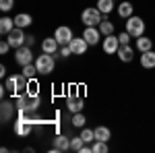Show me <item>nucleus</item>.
<instances>
[{"mask_svg":"<svg viewBox=\"0 0 155 153\" xmlns=\"http://www.w3.org/2000/svg\"><path fill=\"white\" fill-rule=\"evenodd\" d=\"M83 37L87 39V44H89V46H95L97 42L101 39V31H99V27H85Z\"/></svg>","mask_w":155,"mask_h":153,"instance_id":"9b49d317","label":"nucleus"},{"mask_svg":"<svg viewBox=\"0 0 155 153\" xmlns=\"http://www.w3.org/2000/svg\"><path fill=\"white\" fill-rule=\"evenodd\" d=\"M27 83H29V79L21 72V75H12V77H8L6 83H4V87L12 93V97H19V95L27 93Z\"/></svg>","mask_w":155,"mask_h":153,"instance_id":"f257e3e1","label":"nucleus"},{"mask_svg":"<svg viewBox=\"0 0 155 153\" xmlns=\"http://www.w3.org/2000/svg\"><path fill=\"white\" fill-rule=\"evenodd\" d=\"M33 42H35V37H33V35H29L27 39H25V46H33Z\"/></svg>","mask_w":155,"mask_h":153,"instance_id":"f704fd0d","label":"nucleus"},{"mask_svg":"<svg viewBox=\"0 0 155 153\" xmlns=\"http://www.w3.org/2000/svg\"><path fill=\"white\" fill-rule=\"evenodd\" d=\"M15 62H17V64H21V66L31 64V62H33V52H31V46L17 48V50H15Z\"/></svg>","mask_w":155,"mask_h":153,"instance_id":"39448f33","label":"nucleus"},{"mask_svg":"<svg viewBox=\"0 0 155 153\" xmlns=\"http://www.w3.org/2000/svg\"><path fill=\"white\" fill-rule=\"evenodd\" d=\"M66 108L71 110L72 114L83 112V99H81V97H77V95H71V97H68V101H66Z\"/></svg>","mask_w":155,"mask_h":153,"instance_id":"6ab92c4d","label":"nucleus"},{"mask_svg":"<svg viewBox=\"0 0 155 153\" xmlns=\"http://www.w3.org/2000/svg\"><path fill=\"white\" fill-rule=\"evenodd\" d=\"M11 44H8V39H2L0 42V54H8V50H11Z\"/></svg>","mask_w":155,"mask_h":153,"instance_id":"473e14b6","label":"nucleus"},{"mask_svg":"<svg viewBox=\"0 0 155 153\" xmlns=\"http://www.w3.org/2000/svg\"><path fill=\"white\" fill-rule=\"evenodd\" d=\"M31 23H33V17H31V15H27V12H19V15L15 17V27L25 29V27H29Z\"/></svg>","mask_w":155,"mask_h":153,"instance_id":"a211bd4d","label":"nucleus"},{"mask_svg":"<svg viewBox=\"0 0 155 153\" xmlns=\"http://www.w3.org/2000/svg\"><path fill=\"white\" fill-rule=\"evenodd\" d=\"M68 46H71V50H72V56H83L85 52H87V48H89V44H87V39L81 35V37H72Z\"/></svg>","mask_w":155,"mask_h":153,"instance_id":"0eeeda50","label":"nucleus"},{"mask_svg":"<svg viewBox=\"0 0 155 153\" xmlns=\"http://www.w3.org/2000/svg\"><path fill=\"white\" fill-rule=\"evenodd\" d=\"M83 147H85V141H83V137H81V135H79V137H74V139H71V149H72V151L81 153V151H83Z\"/></svg>","mask_w":155,"mask_h":153,"instance_id":"a878e982","label":"nucleus"},{"mask_svg":"<svg viewBox=\"0 0 155 153\" xmlns=\"http://www.w3.org/2000/svg\"><path fill=\"white\" fill-rule=\"evenodd\" d=\"M17 106H12L11 101H2V122H8V118L12 116V110Z\"/></svg>","mask_w":155,"mask_h":153,"instance_id":"393cba45","label":"nucleus"},{"mask_svg":"<svg viewBox=\"0 0 155 153\" xmlns=\"http://www.w3.org/2000/svg\"><path fill=\"white\" fill-rule=\"evenodd\" d=\"M68 149H71V139H68V137H64V135H58V137H54V147L50 149L52 153L68 151Z\"/></svg>","mask_w":155,"mask_h":153,"instance_id":"9d476101","label":"nucleus"},{"mask_svg":"<svg viewBox=\"0 0 155 153\" xmlns=\"http://www.w3.org/2000/svg\"><path fill=\"white\" fill-rule=\"evenodd\" d=\"M58 39L52 35V37H46L44 42H41V52H46V54H56L58 52Z\"/></svg>","mask_w":155,"mask_h":153,"instance_id":"ddd939ff","label":"nucleus"},{"mask_svg":"<svg viewBox=\"0 0 155 153\" xmlns=\"http://www.w3.org/2000/svg\"><path fill=\"white\" fill-rule=\"evenodd\" d=\"M12 6H15V0H0V8L6 12V11H11Z\"/></svg>","mask_w":155,"mask_h":153,"instance_id":"7c9ffc66","label":"nucleus"},{"mask_svg":"<svg viewBox=\"0 0 155 153\" xmlns=\"http://www.w3.org/2000/svg\"><path fill=\"white\" fill-rule=\"evenodd\" d=\"M118 17H122V19H128V17H132V11H134V6H132V2H128V0H124V2H120L118 4Z\"/></svg>","mask_w":155,"mask_h":153,"instance_id":"2eb2a0df","label":"nucleus"},{"mask_svg":"<svg viewBox=\"0 0 155 153\" xmlns=\"http://www.w3.org/2000/svg\"><path fill=\"white\" fill-rule=\"evenodd\" d=\"M97 27H99V31H101V35H104V37L114 33V23H112V21H107V19H104Z\"/></svg>","mask_w":155,"mask_h":153,"instance_id":"5701e85b","label":"nucleus"},{"mask_svg":"<svg viewBox=\"0 0 155 153\" xmlns=\"http://www.w3.org/2000/svg\"><path fill=\"white\" fill-rule=\"evenodd\" d=\"M120 39H118V35H106L104 37V52L106 54H118V50H120Z\"/></svg>","mask_w":155,"mask_h":153,"instance_id":"6e6552de","label":"nucleus"},{"mask_svg":"<svg viewBox=\"0 0 155 153\" xmlns=\"http://www.w3.org/2000/svg\"><path fill=\"white\" fill-rule=\"evenodd\" d=\"M54 37L58 39L60 46H68V44H71V39L74 35H72V29H71V27H64V25H62V27H58V29L54 31Z\"/></svg>","mask_w":155,"mask_h":153,"instance_id":"1a4fd4ad","label":"nucleus"},{"mask_svg":"<svg viewBox=\"0 0 155 153\" xmlns=\"http://www.w3.org/2000/svg\"><path fill=\"white\" fill-rule=\"evenodd\" d=\"M141 66L143 68H155V52L153 50L141 54Z\"/></svg>","mask_w":155,"mask_h":153,"instance_id":"f3484780","label":"nucleus"},{"mask_svg":"<svg viewBox=\"0 0 155 153\" xmlns=\"http://www.w3.org/2000/svg\"><path fill=\"white\" fill-rule=\"evenodd\" d=\"M85 122H87V118L83 116V112H77V114H72V126H77V128H83Z\"/></svg>","mask_w":155,"mask_h":153,"instance_id":"cd10ccee","label":"nucleus"},{"mask_svg":"<svg viewBox=\"0 0 155 153\" xmlns=\"http://www.w3.org/2000/svg\"><path fill=\"white\" fill-rule=\"evenodd\" d=\"M104 21V12L99 11L97 6H89L81 12V23L85 27H97V25Z\"/></svg>","mask_w":155,"mask_h":153,"instance_id":"f03ea898","label":"nucleus"},{"mask_svg":"<svg viewBox=\"0 0 155 153\" xmlns=\"http://www.w3.org/2000/svg\"><path fill=\"white\" fill-rule=\"evenodd\" d=\"M118 58L122 60V62H130L132 58H134V50H132L128 44H122L118 50Z\"/></svg>","mask_w":155,"mask_h":153,"instance_id":"dca6fc26","label":"nucleus"},{"mask_svg":"<svg viewBox=\"0 0 155 153\" xmlns=\"http://www.w3.org/2000/svg\"><path fill=\"white\" fill-rule=\"evenodd\" d=\"M130 37H132V35L126 31V29H124V31L118 35V39H120V44H130Z\"/></svg>","mask_w":155,"mask_h":153,"instance_id":"2f4dec72","label":"nucleus"},{"mask_svg":"<svg viewBox=\"0 0 155 153\" xmlns=\"http://www.w3.org/2000/svg\"><path fill=\"white\" fill-rule=\"evenodd\" d=\"M93 130H95V141H110L112 139V132L107 126H97Z\"/></svg>","mask_w":155,"mask_h":153,"instance_id":"412c9836","label":"nucleus"},{"mask_svg":"<svg viewBox=\"0 0 155 153\" xmlns=\"http://www.w3.org/2000/svg\"><path fill=\"white\" fill-rule=\"evenodd\" d=\"M25 95H31V97H37L39 95V85H37L35 79H31V81L27 83V93Z\"/></svg>","mask_w":155,"mask_h":153,"instance_id":"bb28decb","label":"nucleus"},{"mask_svg":"<svg viewBox=\"0 0 155 153\" xmlns=\"http://www.w3.org/2000/svg\"><path fill=\"white\" fill-rule=\"evenodd\" d=\"M6 39H8V44L12 46V50H17V48L25 46V39H27V35H25V31L21 29V27H15L11 33L6 35Z\"/></svg>","mask_w":155,"mask_h":153,"instance_id":"423d86ee","label":"nucleus"},{"mask_svg":"<svg viewBox=\"0 0 155 153\" xmlns=\"http://www.w3.org/2000/svg\"><path fill=\"white\" fill-rule=\"evenodd\" d=\"M12 29H15V19L2 17V19H0V33H2V35H8Z\"/></svg>","mask_w":155,"mask_h":153,"instance_id":"aec40b11","label":"nucleus"},{"mask_svg":"<svg viewBox=\"0 0 155 153\" xmlns=\"http://www.w3.org/2000/svg\"><path fill=\"white\" fill-rule=\"evenodd\" d=\"M60 56H62V58H68V56H72L71 46H62V50H60Z\"/></svg>","mask_w":155,"mask_h":153,"instance_id":"72a5a7b5","label":"nucleus"},{"mask_svg":"<svg viewBox=\"0 0 155 153\" xmlns=\"http://www.w3.org/2000/svg\"><path fill=\"white\" fill-rule=\"evenodd\" d=\"M128 33H130L132 37H141V35H145V21L141 19V17H128L126 19V27H124Z\"/></svg>","mask_w":155,"mask_h":153,"instance_id":"20e7f679","label":"nucleus"},{"mask_svg":"<svg viewBox=\"0 0 155 153\" xmlns=\"http://www.w3.org/2000/svg\"><path fill=\"white\" fill-rule=\"evenodd\" d=\"M93 153H107V141H93Z\"/></svg>","mask_w":155,"mask_h":153,"instance_id":"c756f323","label":"nucleus"},{"mask_svg":"<svg viewBox=\"0 0 155 153\" xmlns=\"http://www.w3.org/2000/svg\"><path fill=\"white\" fill-rule=\"evenodd\" d=\"M23 75L27 77V79H29V81H31V79H35L37 75H39V72H37L35 62H31V64H25V66H23Z\"/></svg>","mask_w":155,"mask_h":153,"instance_id":"b1692460","label":"nucleus"},{"mask_svg":"<svg viewBox=\"0 0 155 153\" xmlns=\"http://www.w3.org/2000/svg\"><path fill=\"white\" fill-rule=\"evenodd\" d=\"M35 66H37V72L39 75H50L54 72V66H56V60H54V54H41L35 58Z\"/></svg>","mask_w":155,"mask_h":153,"instance_id":"7ed1b4c3","label":"nucleus"},{"mask_svg":"<svg viewBox=\"0 0 155 153\" xmlns=\"http://www.w3.org/2000/svg\"><path fill=\"white\" fill-rule=\"evenodd\" d=\"M114 6H116L114 0H97V8L104 12V15H110V12L114 11Z\"/></svg>","mask_w":155,"mask_h":153,"instance_id":"4be33fe9","label":"nucleus"},{"mask_svg":"<svg viewBox=\"0 0 155 153\" xmlns=\"http://www.w3.org/2000/svg\"><path fill=\"white\" fill-rule=\"evenodd\" d=\"M137 50L143 54V52H149V50H153V39L147 35H141L137 37Z\"/></svg>","mask_w":155,"mask_h":153,"instance_id":"4468645a","label":"nucleus"},{"mask_svg":"<svg viewBox=\"0 0 155 153\" xmlns=\"http://www.w3.org/2000/svg\"><path fill=\"white\" fill-rule=\"evenodd\" d=\"M81 137H83L85 143H93V141H95V130H93V128H85V126H83Z\"/></svg>","mask_w":155,"mask_h":153,"instance_id":"c85d7f7f","label":"nucleus"},{"mask_svg":"<svg viewBox=\"0 0 155 153\" xmlns=\"http://www.w3.org/2000/svg\"><path fill=\"white\" fill-rule=\"evenodd\" d=\"M15 132H17L19 137H27V135L31 132V122H29L27 118H19V120L15 122Z\"/></svg>","mask_w":155,"mask_h":153,"instance_id":"f8f14e48","label":"nucleus"}]
</instances>
